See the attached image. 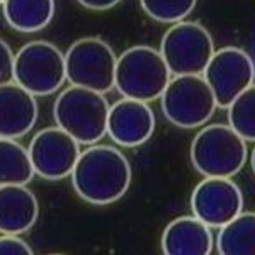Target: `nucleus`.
I'll return each mask as SVG.
<instances>
[{
    "mask_svg": "<svg viewBox=\"0 0 255 255\" xmlns=\"http://www.w3.org/2000/svg\"><path fill=\"white\" fill-rule=\"evenodd\" d=\"M34 174L48 180L70 177L80 155V143L58 126L41 129L29 143Z\"/></svg>",
    "mask_w": 255,
    "mask_h": 255,
    "instance_id": "9d476101",
    "label": "nucleus"
},
{
    "mask_svg": "<svg viewBox=\"0 0 255 255\" xmlns=\"http://www.w3.org/2000/svg\"><path fill=\"white\" fill-rule=\"evenodd\" d=\"M216 245L221 255H255V213L242 211L221 226Z\"/></svg>",
    "mask_w": 255,
    "mask_h": 255,
    "instance_id": "f3484780",
    "label": "nucleus"
},
{
    "mask_svg": "<svg viewBox=\"0 0 255 255\" xmlns=\"http://www.w3.org/2000/svg\"><path fill=\"white\" fill-rule=\"evenodd\" d=\"M116 61L118 56L104 39H77L65 53L67 80L77 87L108 94L114 89Z\"/></svg>",
    "mask_w": 255,
    "mask_h": 255,
    "instance_id": "6e6552de",
    "label": "nucleus"
},
{
    "mask_svg": "<svg viewBox=\"0 0 255 255\" xmlns=\"http://www.w3.org/2000/svg\"><path fill=\"white\" fill-rule=\"evenodd\" d=\"M155 129V114L148 102L123 97L109 108L108 134L125 148L139 146L150 139Z\"/></svg>",
    "mask_w": 255,
    "mask_h": 255,
    "instance_id": "f8f14e48",
    "label": "nucleus"
},
{
    "mask_svg": "<svg viewBox=\"0 0 255 255\" xmlns=\"http://www.w3.org/2000/svg\"><path fill=\"white\" fill-rule=\"evenodd\" d=\"M204 80L215 94L218 108H228L255 80V65L244 49L228 46L215 51L203 72Z\"/></svg>",
    "mask_w": 255,
    "mask_h": 255,
    "instance_id": "1a4fd4ad",
    "label": "nucleus"
},
{
    "mask_svg": "<svg viewBox=\"0 0 255 255\" xmlns=\"http://www.w3.org/2000/svg\"><path fill=\"white\" fill-rule=\"evenodd\" d=\"M2 2H3V0H0V3H2Z\"/></svg>",
    "mask_w": 255,
    "mask_h": 255,
    "instance_id": "393cba45",
    "label": "nucleus"
},
{
    "mask_svg": "<svg viewBox=\"0 0 255 255\" xmlns=\"http://www.w3.org/2000/svg\"><path fill=\"white\" fill-rule=\"evenodd\" d=\"M65 80V55L49 41H31L15 53L14 82L34 97L55 94Z\"/></svg>",
    "mask_w": 255,
    "mask_h": 255,
    "instance_id": "0eeeda50",
    "label": "nucleus"
},
{
    "mask_svg": "<svg viewBox=\"0 0 255 255\" xmlns=\"http://www.w3.org/2000/svg\"><path fill=\"white\" fill-rule=\"evenodd\" d=\"M38 121L36 97L15 82L0 85V138L17 139Z\"/></svg>",
    "mask_w": 255,
    "mask_h": 255,
    "instance_id": "ddd939ff",
    "label": "nucleus"
},
{
    "mask_svg": "<svg viewBox=\"0 0 255 255\" xmlns=\"http://www.w3.org/2000/svg\"><path fill=\"white\" fill-rule=\"evenodd\" d=\"M191 208L209 228H221L244 211V196L230 177H206L192 192Z\"/></svg>",
    "mask_w": 255,
    "mask_h": 255,
    "instance_id": "9b49d317",
    "label": "nucleus"
},
{
    "mask_svg": "<svg viewBox=\"0 0 255 255\" xmlns=\"http://www.w3.org/2000/svg\"><path fill=\"white\" fill-rule=\"evenodd\" d=\"M109 108L104 94L70 85L56 97L53 118L80 145H96L108 134Z\"/></svg>",
    "mask_w": 255,
    "mask_h": 255,
    "instance_id": "f03ea898",
    "label": "nucleus"
},
{
    "mask_svg": "<svg viewBox=\"0 0 255 255\" xmlns=\"http://www.w3.org/2000/svg\"><path fill=\"white\" fill-rule=\"evenodd\" d=\"M170 75L160 51L150 46H133L118 56L114 87L123 97L150 102L162 96Z\"/></svg>",
    "mask_w": 255,
    "mask_h": 255,
    "instance_id": "7ed1b4c3",
    "label": "nucleus"
},
{
    "mask_svg": "<svg viewBox=\"0 0 255 255\" xmlns=\"http://www.w3.org/2000/svg\"><path fill=\"white\" fill-rule=\"evenodd\" d=\"M55 0H3L2 12L7 24L19 32H38L55 15Z\"/></svg>",
    "mask_w": 255,
    "mask_h": 255,
    "instance_id": "dca6fc26",
    "label": "nucleus"
},
{
    "mask_svg": "<svg viewBox=\"0 0 255 255\" xmlns=\"http://www.w3.org/2000/svg\"><path fill=\"white\" fill-rule=\"evenodd\" d=\"M38 216V199L24 184L0 186V233L20 235L29 232Z\"/></svg>",
    "mask_w": 255,
    "mask_h": 255,
    "instance_id": "4468645a",
    "label": "nucleus"
},
{
    "mask_svg": "<svg viewBox=\"0 0 255 255\" xmlns=\"http://www.w3.org/2000/svg\"><path fill=\"white\" fill-rule=\"evenodd\" d=\"M32 249L19 235L2 233L0 235V255H31Z\"/></svg>",
    "mask_w": 255,
    "mask_h": 255,
    "instance_id": "412c9836",
    "label": "nucleus"
},
{
    "mask_svg": "<svg viewBox=\"0 0 255 255\" xmlns=\"http://www.w3.org/2000/svg\"><path fill=\"white\" fill-rule=\"evenodd\" d=\"M162 250L167 255H209L213 252V233L199 218L180 216L167 225Z\"/></svg>",
    "mask_w": 255,
    "mask_h": 255,
    "instance_id": "2eb2a0df",
    "label": "nucleus"
},
{
    "mask_svg": "<svg viewBox=\"0 0 255 255\" xmlns=\"http://www.w3.org/2000/svg\"><path fill=\"white\" fill-rule=\"evenodd\" d=\"M160 97L163 116L186 129L208 123L218 109L215 94L203 75H175Z\"/></svg>",
    "mask_w": 255,
    "mask_h": 255,
    "instance_id": "423d86ee",
    "label": "nucleus"
},
{
    "mask_svg": "<svg viewBox=\"0 0 255 255\" xmlns=\"http://www.w3.org/2000/svg\"><path fill=\"white\" fill-rule=\"evenodd\" d=\"M228 123L245 141H255V84L228 106Z\"/></svg>",
    "mask_w": 255,
    "mask_h": 255,
    "instance_id": "6ab92c4d",
    "label": "nucleus"
},
{
    "mask_svg": "<svg viewBox=\"0 0 255 255\" xmlns=\"http://www.w3.org/2000/svg\"><path fill=\"white\" fill-rule=\"evenodd\" d=\"M160 55L172 75H203L215 55V43L203 24L180 20L163 34Z\"/></svg>",
    "mask_w": 255,
    "mask_h": 255,
    "instance_id": "39448f33",
    "label": "nucleus"
},
{
    "mask_svg": "<svg viewBox=\"0 0 255 255\" xmlns=\"http://www.w3.org/2000/svg\"><path fill=\"white\" fill-rule=\"evenodd\" d=\"M72 184L82 199L106 206L121 199L131 184V165L121 150L109 145H89L73 167Z\"/></svg>",
    "mask_w": 255,
    "mask_h": 255,
    "instance_id": "f257e3e1",
    "label": "nucleus"
},
{
    "mask_svg": "<svg viewBox=\"0 0 255 255\" xmlns=\"http://www.w3.org/2000/svg\"><path fill=\"white\" fill-rule=\"evenodd\" d=\"M247 143L230 125H209L192 139L191 162L204 177H233L247 162Z\"/></svg>",
    "mask_w": 255,
    "mask_h": 255,
    "instance_id": "20e7f679",
    "label": "nucleus"
},
{
    "mask_svg": "<svg viewBox=\"0 0 255 255\" xmlns=\"http://www.w3.org/2000/svg\"><path fill=\"white\" fill-rule=\"evenodd\" d=\"M34 177L29 151L12 138H0V186L31 182Z\"/></svg>",
    "mask_w": 255,
    "mask_h": 255,
    "instance_id": "a211bd4d",
    "label": "nucleus"
},
{
    "mask_svg": "<svg viewBox=\"0 0 255 255\" xmlns=\"http://www.w3.org/2000/svg\"><path fill=\"white\" fill-rule=\"evenodd\" d=\"M14 56L9 44L0 38V85L14 82Z\"/></svg>",
    "mask_w": 255,
    "mask_h": 255,
    "instance_id": "4be33fe9",
    "label": "nucleus"
},
{
    "mask_svg": "<svg viewBox=\"0 0 255 255\" xmlns=\"http://www.w3.org/2000/svg\"><path fill=\"white\" fill-rule=\"evenodd\" d=\"M145 14L163 24L180 22L194 10L197 0H139Z\"/></svg>",
    "mask_w": 255,
    "mask_h": 255,
    "instance_id": "aec40b11",
    "label": "nucleus"
},
{
    "mask_svg": "<svg viewBox=\"0 0 255 255\" xmlns=\"http://www.w3.org/2000/svg\"><path fill=\"white\" fill-rule=\"evenodd\" d=\"M252 168H254V174H255V148H254V153H252Z\"/></svg>",
    "mask_w": 255,
    "mask_h": 255,
    "instance_id": "b1692460",
    "label": "nucleus"
},
{
    "mask_svg": "<svg viewBox=\"0 0 255 255\" xmlns=\"http://www.w3.org/2000/svg\"><path fill=\"white\" fill-rule=\"evenodd\" d=\"M77 2L90 10H108L118 5L121 0H77Z\"/></svg>",
    "mask_w": 255,
    "mask_h": 255,
    "instance_id": "5701e85b",
    "label": "nucleus"
}]
</instances>
